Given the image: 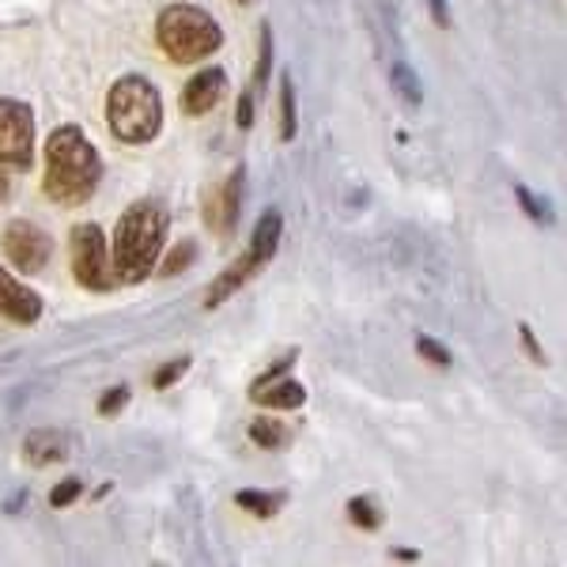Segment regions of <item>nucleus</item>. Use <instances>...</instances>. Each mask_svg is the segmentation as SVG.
<instances>
[{"label":"nucleus","instance_id":"nucleus-1","mask_svg":"<svg viewBox=\"0 0 567 567\" xmlns=\"http://www.w3.org/2000/svg\"><path fill=\"white\" fill-rule=\"evenodd\" d=\"M103 178V159H99L95 144L87 141L84 130L65 125L45 141V178L42 189L58 205H84V200L99 189Z\"/></svg>","mask_w":567,"mask_h":567},{"label":"nucleus","instance_id":"nucleus-2","mask_svg":"<svg viewBox=\"0 0 567 567\" xmlns=\"http://www.w3.org/2000/svg\"><path fill=\"white\" fill-rule=\"evenodd\" d=\"M163 239H167V208L159 200H136L125 208V216L117 219V235H114V269L117 284H141L148 280V272L159 261Z\"/></svg>","mask_w":567,"mask_h":567},{"label":"nucleus","instance_id":"nucleus-3","mask_svg":"<svg viewBox=\"0 0 567 567\" xmlns=\"http://www.w3.org/2000/svg\"><path fill=\"white\" fill-rule=\"evenodd\" d=\"M106 125L117 141L148 144L163 125V99L152 80L122 76L106 95Z\"/></svg>","mask_w":567,"mask_h":567},{"label":"nucleus","instance_id":"nucleus-4","mask_svg":"<svg viewBox=\"0 0 567 567\" xmlns=\"http://www.w3.org/2000/svg\"><path fill=\"white\" fill-rule=\"evenodd\" d=\"M155 39H159V50L167 53L178 65H189V61H205L208 53H216L224 45V31L205 8L194 4H171L159 12L155 20Z\"/></svg>","mask_w":567,"mask_h":567},{"label":"nucleus","instance_id":"nucleus-5","mask_svg":"<svg viewBox=\"0 0 567 567\" xmlns=\"http://www.w3.org/2000/svg\"><path fill=\"white\" fill-rule=\"evenodd\" d=\"M280 227H284L280 213H277V208H269V213L258 219V227H254L250 250H246L243 258L235 261L231 269H227L224 277L213 284V291H208L205 307H219L227 296H235V291H239L243 284L254 277V272H261L265 265L272 261V254H277V246H280Z\"/></svg>","mask_w":567,"mask_h":567},{"label":"nucleus","instance_id":"nucleus-6","mask_svg":"<svg viewBox=\"0 0 567 567\" xmlns=\"http://www.w3.org/2000/svg\"><path fill=\"white\" fill-rule=\"evenodd\" d=\"M69 261H72V277H76L80 288L110 291L117 284L114 269H110L106 239H103V231H99V224H76V227H72Z\"/></svg>","mask_w":567,"mask_h":567},{"label":"nucleus","instance_id":"nucleus-7","mask_svg":"<svg viewBox=\"0 0 567 567\" xmlns=\"http://www.w3.org/2000/svg\"><path fill=\"white\" fill-rule=\"evenodd\" d=\"M34 159V114L20 99H0V167L27 171Z\"/></svg>","mask_w":567,"mask_h":567},{"label":"nucleus","instance_id":"nucleus-8","mask_svg":"<svg viewBox=\"0 0 567 567\" xmlns=\"http://www.w3.org/2000/svg\"><path fill=\"white\" fill-rule=\"evenodd\" d=\"M50 254H53V243L39 224H31V219H12V224L4 227V258L20 272H42Z\"/></svg>","mask_w":567,"mask_h":567},{"label":"nucleus","instance_id":"nucleus-9","mask_svg":"<svg viewBox=\"0 0 567 567\" xmlns=\"http://www.w3.org/2000/svg\"><path fill=\"white\" fill-rule=\"evenodd\" d=\"M239 205H243V167L235 171V175H227L224 186L208 197L205 224L213 227L216 235H231L235 224H239Z\"/></svg>","mask_w":567,"mask_h":567},{"label":"nucleus","instance_id":"nucleus-10","mask_svg":"<svg viewBox=\"0 0 567 567\" xmlns=\"http://www.w3.org/2000/svg\"><path fill=\"white\" fill-rule=\"evenodd\" d=\"M0 315L16 326H31L42 318V299L39 291L23 288L20 280H12L4 269H0Z\"/></svg>","mask_w":567,"mask_h":567},{"label":"nucleus","instance_id":"nucleus-11","mask_svg":"<svg viewBox=\"0 0 567 567\" xmlns=\"http://www.w3.org/2000/svg\"><path fill=\"white\" fill-rule=\"evenodd\" d=\"M224 95H227V72L224 69H200L197 76L186 84V91H182V106H186V114L205 117L208 110L219 106V99Z\"/></svg>","mask_w":567,"mask_h":567},{"label":"nucleus","instance_id":"nucleus-12","mask_svg":"<svg viewBox=\"0 0 567 567\" xmlns=\"http://www.w3.org/2000/svg\"><path fill=\"white\" fill-rule=\"evenodd\" d=\"M250 398L258 405H269V409H299L307 401V390L299 386L296 379H265V382H254Z\"/></svg>","mask_w":567,"mask_h":567},{"label":"nucleus","instance_id":"nucleus-13","mask_svg":"<svg viewBox=\"0 0 567 567\" xmlns=\"http://www.w3.org/2000/svg\"><path fill=\"white\" fill-rule=\"evenodd\" d=\"M69 454V439L61 432H31L23 439V458L31 465H53Z\"/></svg>","mask_w":567,"mask_h":567},{"label":"nucleus","instance_id":"nucleus-14","mask_svg":"<svg viewBox=\"0 0 567 567\" xmlns=\"http://www.w3.org/2000/svg\"><path fill=\"white\" fill-rule=\"evenodd\" d=\"M390 84L398 87V95L405 99L409 106H420V99H424V91H420V80L413 76V69H409L405 61H393V65H390Z\"/></svg>","mask_w":567,"mask_h":567},{"label":"nucleus","instance_id":"nucleus-15","mask_svg":"<svg viewBox=\"0 0 567 567\" xmlns=\"http://www.w3.org/2000/svg\"><path fill=\"white\" fill-rule=\"evenodd\" d=\"M296 136V87H291V76L280 80V141H291Z\"/></svg>","mask_w":567,"mask_h":567},{"label":"nucleus","instance_id":"nucleus-16","mask_svg":"<svg viewBox=\"0 0 567 567\" xmlns=\"http://www.w3.org/2000/svg\"><path fill=\"white\" fill-rule=\"evenodd\" d=\"M250 439L258 446H265V451H280V446L288 443V432H284L277 420H254V424H250Z\"/></svg>","mask_w":567,"mask_h":567},{"label":"nucleus","instance_id":"nucleus-17","mask_svg":"<svg viewBox=\"0 0 567 567\" xmlns=\"http://www.w3.org/2000/svg\"><path fill=\"white\" fill-rule=\"evenodd\" d=\"M235 503H239L243 511H254L258 518H269V515H277V507L284 503V496H265V492H239Z\"/></svg>","mask_w":567,"mask_h":567},{"label":"nucleus","instance_id":"nucleus-18","mask_svg":"<svg viewBox=\"0 0 567 567\" xmlns=\"http://www.w3.org/2000/svg\"><path fill=\"white\" fill-rule=\"evenodd\" d=\"M269 69H272V31H269V23H265V31H261V53H258V69H254V95H261L265 91V76H269Z\"/></svg>","mask_w":567,"mask_h":567},{"label":"nucleus","instance_id":"nucleus-19","mask_svg":"<svg viewBox=\"0 0 567 567\" xmlns=\"http://www.w3.org/2000/svg\"><path fill=\"white\" fill-rule=\"evenodd\" d=\"M515 197H518V205L526 208V216H529V219H542V224H548V219H553V213H548L545 200H537V197L523 186V182H515Z\"/></svg>","mask_w":567,"mask_h":567},{"label":"nucleus","instance_id":"nucleus-20","mask_svg":"<svg viewBox=\"0 0 567 567\" xmlns=\"http://www.w3.org/2000/svg\"><path fill=\"white\" fill-rule=\"evenodd\" d=\"M349 515H352V523H355V526H363V529H374V526L382 523L379 507H374L371 499H352V503H349Z\"/></svg>","mask_w":567,"mask_h":567},{"label":"nucleus","instance_id":"nucleus-21","mask_svg":"<svg viewBox=\"0 0 567 567\" xmlns=\"http://www.w3.org/2000/svg\"><path fill=\"white\" fill-rule=\"evenodd\" d=\"M194 254H197V246H194V243H189V239H186V243H182V246H178V250H175V254H171V258H167V261H163V269H159V272H163V277H175V272H182V269H189V261H194Z\"/></svg>","mask_w":567,"mask_h":567},{"label":"nucleus","instance_id":"nucleus-22","mask_svg":"<svg viewBox=\"0 0 567 567\" xmlns=\"http://www.w3.org/2000/svg\"><path fill=\"white\" fill-rule=\"evenodd\" d=\"M416 352L424 355V360H432L435 368H451V352L439 341H432V337H416Z\"/></svg>","mask_w":567,"mask_h":567},{"label":"nucleus","instance_id":"nucleus-23","mask_svg":"<svg viewBox=\"0 0 567 567\" xmlns=\"http://www.w3.org/2000/svg\"><path fill=\"white\" fill-rule=\"evenodd\" d=\"M186 371H189V360H186V355H182V360H171V363H163V368L155 371V390H167L171 382H178V379H182V374H186Z\"/></svg>","mask_w":567,"mask_h":567},{"label":"nucleus","instance_id":"nucleus-24","mask_svg":"<svg viewBox=\"0 0 567 567\" xmlns=\"http://www.w3.org/2000/svg\"><path fill=\"white\" fill-rule=\"evenodd\" d=\"M125 401H130V390H125V386L106 390V393H103V401H99V413H103V416H114L117 409H125Z\"/></svg>","mask_w":567,"mask_h":567},{"label":"nucleus","instance_id":"nucleus-25","mask_svg":"<svg viewBox=\"0 0 567 567\" xmlns=\"http://www.w3.org/2000/svg\"><path fill=\"white\" fill-rule=\"evenodd\" d=\"M80 492H84V484H80V481H61L58 488L50 492V503H53V507H69V503L76 499Z\"/></svg>","mask_w":567,"mask_h":567},{"label":"nucleus","instance_id":"nucleus-26","mask_svg":"<svg viewBox=\"0 0 567 567\" xmlns=\"http://www.w3.org/2000/svg\"><path fill=\"white\" fill-rule=\"evenodd\" d=\"M254 103H258V95H254V91H243L239 110H235V122H239V130H250V125H254Z\"/></svg>","mask_w":567,"mask_h":567},{"label":"nucleus","instance_id":"nucleus-27","mask_svg":"<svg viewBox=\"0 0 567 567\" xmlns=\"http://www.w3.org/2000/svg\"><path fill=\"white\" fill-rule=\"evenodd\" d=\"M518 333H523V344H526L529 360H534V363H545V352H542V344L534 341V329H529V326H518Z\"/></svg>","mask_w":567,"mask_h":567},{"label":"nucleus","instance_id":"nucleus-28","mask_svg":"<svg viewBox=\"0 0 567 567\" xmlns=\"http://www.w3.org/2000/svg\"><path fill=\"white\" fill-rule=\"evenodd\" d=\"M432 16H435V23H439V27H451V20H446L443 0H432Z\"/></svg>","mask_w":567,"mask_h":567},{"label":"nucleus","instance_id":"nucleus-29","mask_svg":"<svg viewBox=\"0 0 567 567\" xmlns=\"http://www.w3.org/2000/svg\"><path fill=\"white\" fill-rule=\"evenodd\" d=\"M4 197H8V182L0 178V205H4Z\"/></svg>","mask_w":567,"mask_h":567},{"label":"nucleus","instance_id":"nucleus-30","mask_svg":"<svg viewBox=\"0 0 567 567\" xmlns=\"http://www.w3.org/2000/svg\"><path fill=\"white\" fill-rule=\"evenodd\" d=\"M243 4H250V0H243Z\"/></svg>","mask_w":567,"mask_h":567}]
</instances>
